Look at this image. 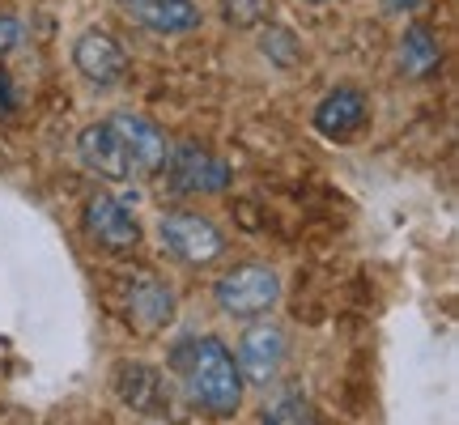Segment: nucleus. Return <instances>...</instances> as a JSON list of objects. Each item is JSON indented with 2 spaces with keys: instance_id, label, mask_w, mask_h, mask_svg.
I'll return each instance as SVG.
<instances>
[{
  "instance_id": "obj_1",
  "label": "nucleus",
  "mask_w": 459,
  "mask_h": 425,
  "mask_svg": "<svg viewBox=\"0 0 459 425\" xmlns=\"http://www.w3.org/2000/svg\"><path fill=\"white\" fill-rule=\"evenodd\" d=\"M187 383L192 395L209 412H234L243 400V375H238V361L217 336H200L192 344V361H187Z\"/></svg>"
},
{
  "instance_id": "obj_2",
  "label": "nucleus",
  "mask_w": 459,
  "mask_h": 425,
  "mask_svg": "<svg viewBox=\"0 0 459 425\" xmlns=\"http://www.w3.org/2000/svg\"><path fill=\"white\" fill-rule=\"evenodd\" d=\"M217 307L234 319H255V315L273 311L281 298V277L268 264H243L213 285Z\"/></svg>"
},
{
  "instance_id": "obj_3",
  "label": "nucleus",
  "mask_w": 459,
  "mask_h": 425,
  "mask_svg": "<svg viewBox=\"0 0 459 425\" xmlns=\"http://www.w3.org/2000/svg\"><path fill=\"white\" fill-rule=\"evenodd\" d=\"M158 234H162L166 251L179 256L183 264H209V260H217L221 247H226L221 230H217L213 221H204V217H192V212H170V217H162Z\"/></svg>"
},
{
  "instance_id": "obj_4",
  "label": "nucleus",
  "mask_w": 459,
  "mask_h": 425,
  "mask_svg": "<svg viewBox=\"0 0 459 425\" xmlns=\"http://www.w3.org/2000/svg\"><path fill=\"white\" fill-rule=\"evenodd\" d=\"M366 94L353 85H336L315 107V132H324L328 141H353L366 128Z\"/></svg>"
},
{
  "instance_id": "obj_5",
  "label": "nucleus",
  "mask_w": 459,
  "mask_h": 425,
  "mask_svg": "<svg viewBox=\"0 0 459 425\" xmlns=\"http://www.w3.org/2000/svg\"><path fill=\"white\" fill-rule=\"evenodd\" d=\"M85 234L111 251H128L141 243V226H136L132 209H124L115 196H94L85 204Z\"/></svg>"
},
{
  "instance_id": "obj_6",
  "label": "nucleus",
  "mask_w": 459,
  "mask_h": 425,
  "mask_svg": "<svg viewBox=\"0 0 459 425\" xmlns=\"http://www.w3.org/2000/svg\"><path fill=\"white\" fill-rule=\"evenodd\" d=\"M73 65L94 85H111L124 77L128 56H124V48H119L107 30H85V34H77V43H73Z\"/></svg>"
},
{
  "instance_id": "obj_7",
  "label": "nucleus",
  "mask_w": 459,
  "mask_h": 425,
  "mask_svg": "<svg viewBox=\"0 0 459 425\" xmlns=\"http://www.w3.org/2000/svg\"><path fill=\"white\" fill-rule=\"evenodd\" d=\"M285 361V336L273 324H255L243 332L238 344V375H247L251 383H268Z\"/></svg>"
},
{
  "instance_id": "obj_8",
  "label": "nucleus",
  "mask_w": 459,
  "mask_h": 425,
  "mask_svg": "<svg viewBox=\"0 0 459 425\" xmlns=\"http://www.w3.org/2000/svg\"><path fill=\"white\" fill-rule=\"evenodd\" d=\"M119 136V145L128 153V162L136 170H162L166 166V136L158 132V124H149L145 115H115L107 119Z\"/></svg>"
},
{
  "instance_id": "obj_9",
  "label": "nucleus",
  "mask_w": 459,
  "mask_h": 425,
  "mask_svg": "<svg viewBox=\"0 0 459 425\" xmlns=\"http://www.w3.org/2000/svg\"><path fill=\"white\" fill-rule=\"evenodd\" d=\"M77 149H82V162L90 166L94 175H102V179L124 183L132 175L128 153H124V145H119V136H115L111 124H90V128H82Z\"/></svg>"
},
{
  "instance_id": "obj_10",
  "label": "nucleus",
  "mask_w": 459,
  "mask_h": 425,
  "mask_svg": "<svg viewBox=\"0 0 459 425\" xmlns=\"http://www.w3.org/2000/svg\"><path fill=\"white\" fill-rule=\"evenodd\" d=\"M170 175H175V183L183 192H221V187H230V166L196 145H183L175 153Z\"/></svg>"
},
{
  "instance_id": "obj_11",
  "label": "nucleus",
  "mask_w": 459,
  "mask_h": 425,
  "mask_svg": "<svg viewBox=\"0 0 459 425\" xmlns=\"http://www.w3.org/2000/svg\"><path fill=\"white\" fill-rule=\"evenodd\" d=\"M128 9L153 34H187L200 26V9L192 0H128Z\"/></svg>"
},
{
  "instance_id": "obj_12",
  "label": "nucleus",
  "mask_w": 459,
  "mask_h": 425,
  "mask_svg": "<svg viewBox=\"0 0 459 425\" xmlns=\"http://www.w3.org/2000/svg\"><path fill=\"white\" fill-rule=\"evenodd\" d=\"M128 315L141 332H162L175 319V294L166 285H158V281H141L128 298Z\"/></svg>"
},
{
  "instance_id": "obj_13",
  "label": "nucleus",
  "mask_w": 459,
  "mask_h": 425,
  "mask_svg": "<svg viewBox=\"0 0 459 425\" xmlns=\"http://www.w3.org/2000/svg\"><path fill=\"white\" fill-rule=\"evenodd\" d=\"M400 73L404 77H412V82H421V77H429V73H438V65H443V48H438V39H434V30L429 26H409L404 30V39H400Z\"/></svg>"
},
{
  "instance_id": "obj_14",
  "label": "nucleus",
  "mask_w": 459,
  "mask_h": 425,
  "mask_svg": "<svg viewBox=\"0 0 459 425\" xmlns=\"http://www.w3.org/2000/svg\"><path fill=\"white\" fill-rule=\"evenodd\" d=\"M115 392L124 395L132 409H153L158 378H153L149 366H119V375H115Z\"/></svg>"
},
{
  "instance_id": "obj_15",
  "label": "nucleus",
  "mask_w": 459,
  "mask_h": 425,
  "mask_svg": "<svg viewBox=\"0 0 459 425\" xmlns=\"http://www.w3.org/2000/svg\"><path fill=\"white\" fill-rule=\"evenodd\" d=\"M221 17L234 30H255L273 17V0H221Z\"/></svg>"
},
{
  "instance_id": "obj_16",
  "label": "nucleus",
  "mask_w": 459,
  "mask_h": 425,
  "mask_svg": "<svg viewBox=\"0 0 459 425\" xmlns=\"http://www.w3.org/2000/svg\"><path fill=\"white\" fill-rule=\"evenodd\" d=\"M264 425H319V417H315V409L307 404V395H281L277 404L268 409V417H264Z\"/></svg>"
},
{
  "instance_id": "obj_17",
  "label": "nucleus",
  "mask_w": 459,
  "mask_h": 425,
  "mask_svg": "<svg viewBox=\"0 0 459 425\" xmlns=\"http://www.w3.org/2000/svg\"><path fill=\"white\" fill-rule=\"evenodd\" d=\"M264 56L281 68H294L298 60H302V43H298L285 26H268V34H264Z\"/></svg>"
},
{
  "instance_id": "obj_18",
  "label": "nucleus",
  "mask_w": 459,
  "mask_h": 425,
  "mask_svg": "<svg viewBox=\"0 0 459 425\" xmlns=\"http://www.w3.org/2000/svg\"><path fill=\"white\" fill-rule=\"evenodd\" d=\"M17 43H22V22L9 13H0V56H9Z\"/></svg>"
},
{
  "instance_id": "obj_19",
  "label": "nucleus",
  "mask_w": 459,
  "mask_h": 425,
  "mask_svg": "<svg viewBox=\"0 0 459 425\" xmlns=\"http://www.w3.org/2000/svg\"><path fill=\"white\" fill-rule=\"evenodd\" d=\"M421 4H426V0H383V9H387V13H417Z\"/></svg>"
},
{
  "instance_id": "obj_20",
  "label": "nucleus",
  "mask_w": 459,
  "mask_h": 425,
  "mask_svg": "<svg viewBox=\"0 0 459 425\" xmlns=\"http://www.w3.org/2000/svg\"><path fill=\"white\" fill-rule=\"evenodd\" d=\"M307 4H328V0H307Z\"/></svg>"
}]
</instances>
